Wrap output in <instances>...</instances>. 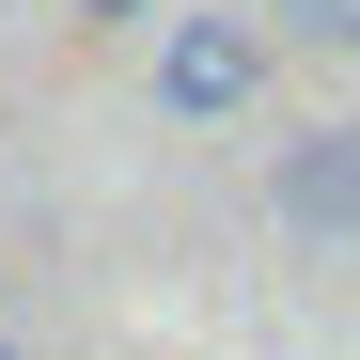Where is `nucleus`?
Instances as JSON below:
<instances>
[{
    "mask_svg": "<svg viewBox=\"0 0 360 360\" xmlns=\"http://www.w3.org/2000/svg\"><path fill=\"white\" fill-rule=\"evenodd\" d=\"M266 204H282V235H360V126H314V141H282Z\"/></svg>",
    "mask_w": 360,
    "mask_h": 360,
    "instance_id": "obj_2",
    "label": "nucleus"
},
{
    "mask_svg": "<svg viewBox=\"0 0 360 360\" xmlns=\"http://www.w3.org/2000/svg\"><path fill=\"white\" fill-rule=\"evenodd\" d=\"M0 360H32V345H0Z\"/></svg>",
    "mask_w": 360,
    "mask_h": 360,
    "instance_id": "obj_4",
    "label": "nucleus"
},
{
    "mask_svg": "<svg viewBox=\"0 0 360 360\" xmlns=\"http://www.w3.org/2000/svg\"><path fill=\"white\" fill-rule=\"evenodd\" d=\"M266 16H282L297 47H360V0H266Z\"/></svg>",
    "mask_w": 360,
    "mask_h": 360,
    "instance_id": "obj_3",
    "label": "nucleus"
},
{
    "mask_svg": "<svg viewBox=\"0 0 360 360\" xmlns=\"http://www.w3.org/2000/svg\"><path fill=\"white\" fill-rule=\"evenodd\" d=\"M266 94V32L251 16H172L157 32V110H188V126H219V110Z\"/></svg>",
    "mask_w": 360,
    "mask_h": 360,
    "instance_id": "obj_1",
    "label": "nucleus"
}]
</instances>
